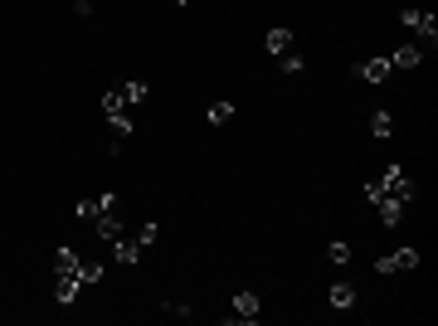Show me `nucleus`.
<instances>
[{
	"instance_id": "f257e3e1",
	"label": "nucleus",
	"mask_w": 438,
	"mask_h": 326,
	"mask_svg": "<svg viewBox=\"0 0 438 326\" xmlns=\"http://www.w3.org/2000/svg\"><path fill=\"white\" fill-rule=\"evenodd\" d=\"M399 25L414 34V44H419V49H434V44H438V20L429 15V10H419V5H404V10H399Z\"/></svg>"
},
{
	"instance_id": "f03ea898",
	"label": "nucleus",
	"mask_w": 438,
	"mask_h": 326,
	"mask_svg": "<svg viewBox=\"0 0 438 326\" xmlns=\"http://www.w3.org/2000/svg\"><path fill=\"white\" fill-rule=\"evenodd\" d=\"M380 190L389 195V200H399V205H409V200H414V175L404 170V165L389 161V170L380 175Z\"/></svg>"
},
{
	"instance_id": "7ed1b4c3",
	"label": "nucleus",
	"mask_w": 438,
	"mask_h": 326,
	"mask_svg": "<svg viewBox=\"0 0 438 326\" xmlns=\"http://www.w3.org/2000/svg\"><path fill=\"white\" fill-rule=\"evenodd\" d=\"M409 268H419V248H399V253H389V258H380L375 263V272H409Z\"/></svg>"
},
{
	"instance_id": "20e7f679",
	"label": "nucleus",
	"mask_w": 438,
	"mask_h": 326,
	"mask_svg": "<svg viewBox=\"0 0 438 326\" xmlns=\"http://www.w3.org/2000/svg\"><path fill=\"white\" fill-rule=\"evenodd\" d=\"M112 253H117V263H122V268H132V263L141 258L137 234H117V239H112Z\"/></svg>"
},
{
	"instance_id": "39448f33",
	"label": "nucleus",
	"mask_w": 438,
	"mask_h": 326,
	"mask_svg": "<svg viewBox=\"0 0 438 326\" xmlns=\"http://www.w3.org/2000/svg\"><path fill=\"white\" fill-rule=\"evenodd\" d=\"M263 49H268V54L273 58H282V54H292V29H268V39H263Z\"/></svg>"
},
{
	"instance_id": "423d86ee",
	"label": "nucleus",
	"mask_w": 438,
	"mask_h": 326,
	"mask_svg": "<svg viewBox=\"0 0 438 326\" xmlns=\"http://www.w3.org/2000/svg\"><path fill=\"white\" fill-rule=\"evenodd\" d=\"M78 287H83V277L78 272H58V282H54V297L68 307V302H78Z\"/></svg>"
},
{
	"instance_id": "0eeeda50",
	"label": "nucleus",
	"mask_w": 438,
	"mask_h": 326,
	"mask_svg": "<svg viewBox=\"0 0 438 326\" xmlns=\"http://www.w3.org/2000/svg\"><path fill=\"white\" fill-rule=\"evenodd\" d=\"M112 205H117V195H88V200H78V219H98Z\"/></svg>"
},
{
	"instance_id": "6e6552de",
	"label": "nucleus",
	"mask_w": 438,
	"mask_h": 326,
	"mask_svg": "<svg viewBox=\"0 0 438 326\" xmlns=\"http://www.w3.org/2000/svg\"><path fill=\"white\" fill-rule=\"evenodd\" d=\"M375 215H380L384 224H389V229H394V224H399V219H404V205H399V200H389V195H380V200H375Z\"/></svg>"
},
{
	"instance_id": "1a4fd4ad",
	"label": "nucleus",
	"mask_w": 438,
	"mask_h": 326,
	"mask_svg": "<svg viewBox=\"0 0 438 326\" xmlns=\"http://www.w3.org/2000/svg\"><path fill=\"white\" fill-rule=\"evenodd\" d=\"M93 229H98V234H103V239H117V234H122V219H117V210H103V215L93 219Z\"/></svg>"
},
{
	"instance_id": "9d476101",
	"label": "nucleus",
	"mask_w": 438,
	"mask_h": 326,
	"mask_svg": "<svg viewBox=\"0 0 438 326\" xmlns=\"http://www.w3.org/2000/svg\"><path fill=\"white\" fill-rule=\"evenodd\" d=\"M234 317H239V322H258V317H263V312H258V297H253V292H239V297H234Z\"/></svg>"
},
{
	"instance_id": "9b49d317",
	"label": "nucleus",
	"mask_w": 438,
	"mask_h": 326,
	"mask_svg": "<svg viewBox=\"0 0 438 326\" xmlns=\"http://www.w3.org/2000/svg\"><path fill=\"white\" fill-rule=\"evenodd\" d=\"M419 58H424V49H419V44H399L389 68H419Z\"/></svg>"
},
{
	"instance_id": "f8f14e48",
	"label": "nucleus",
	"mask_w": 438,
	"mask_h": 326,
	"mask_svg": "<svg viewBox=\"0 0 438 326\" xmlns=\"http://www.w3.org/2000/svg\"><path fill=\"white\" fill-rule=\"evenodd\" d=\"M360 78H365V83H384V78H389V58H370V63L360 68Z\"/></svg>"
},
{
	"instance_id": "ddd939ff",
	"label": "nucleus",
	"mask_w": 438,
	"mask_h": 326,
	"mask_svg": "<svg viewBox=\"0 0 438 326\" xmlns=\"http://www.w3.org/2000/svg\"><path fill=\"white\" fill-rule=\"evenodd\" d=\"M331 307H341V312L356 307V287H351V282H336V287H331Z\"/></svg>"
},
{
	"instance_id": "4468645a",
	"label": "nucleus",
	"mask_w": 438,
	"mask_h": 326,
	"mask_svg": "<svg viewBox=\"0 0 438 326\" xmlns=\"http://www.w3.org/2000/svg\"><path fill=\"white\" fill-rule=\"evenodd\" d=\"M54 272H78V253H73V248H58L54 253Z\"/></svg>"
},
{
	"instance_id": "2eb2a0df",
	"label": "nucleus",
	"mask_w": 438,
	"mask_h": 326,
	"mask_svg": "<svg viewBox=\"0 0 438 326\" xmlns=\"http://www.w3.org/2000/svg\"><path fill=\"white\" fill-rule=\"evenodd\" d=\"M103 112H108V117H117V112H127V98H122V88H112V93H103Z\"/></svg>"
},
{
	"instance_id": "dca6fc26",
	"label": "nucleus",
	"mask_w": 438,
	"mask_h": 326,
	"mask_svg": "<svg viewBox=\"0 0 438 326\" xmlns=\"http://www.w3.org/2000/svg\"><path fill=\"white\" fill-rule=\"evenodd\" d=\"M122 98H127V108H132V103H141V98H146V83H141V78L122 83Z\"/></svg>"
},
{
	"instance_id": "f3484780",
	"label": "nucleus",
	"mask_w": 438,
	"mask_h": 326,
	"mask_svg": "<svg viewBox=\"0 0 438 326\" xmlns=\"http://www.w3.org/2000/svg\"><path fill=\"white\" fill-rule=\"evenodd\" d=\"M370 132H375V136H389V132H394V117H389V112H375V117H370Z\"/></svg>"
},
{
	"instance_id": "a211bd4d",
	"label": "nucleus",
	"mask_w": 438,
	"mask_h": 326,
	"mask_svg": "<svg viewBox=\"0 0 438 326\" xmlns=\"http://www.w3.org/2000/svg\"><path fill=\"white\" fill-rule=\"evenodd\" d=\"M108 122H112V136H117V141L132 136V117H127V112H117V117H108Z\"/></svg>"
},
{
	"instance_id": "6ab92c4d",
	"label": "nucleus",
	"mask_w": 438,
	"mask_h": 326,
	"mask_svg": "<svg viewBox=\"0 0 438 326\" xmlns=\"http://www.w3.org/2000/svg\"><path fill=\"white\" fill-rule=\"evenodd\" d=\"M229 117H234V108H229V103H215V108H210V117H205V122H215V127H224Z\"/></svg>"
},
{
	"instance_id": "aec40b11",
	"label": "nucleus",
	"mask_w": 438,
	"mask_h": 326,
	"mask_svg": "<svg viewBox=\"0 0 438 326\" xmlns=\"http://www.w3.org/2000/svg\"><path fill=\"white\" fill-rule=\"evenodd\" d=\"M327 258H331V263H351V244H341V239H336V244L327 248Z\"/></svg>"
},
{
	"instance_id": "412c9836",
	"label": "nucleus",
	"mask_w": 438,
	"mask_h": 326,
	"mask_svg": "<svg viewBox=\"0 0 438 326\" xmlns=\"http://www.w3.org/2000/svg\"><path fill=\"white\" fill-rule=\"evenodd\" d=\"M78 277L83 282H103V263H78Z\"/></svg>"
},
{
	"instance_id": "4be33fe9",
	"label": "nucleus",
	"mask_w": 438,
	"mask_h": 326,
	"mask_svg": "<svg viewBox=\"0 0 438 326\" xmlns=\"http://www.w3.org/2000/svg\"><path fill=\"white\" fill-rule=\"evenodd\" d=\"M137 244H141V248L156 244V224H141V229H137Z\"/></svg>"
},
{
	"instance_id": "5701e85b",
	"label": "nucleus",
	"mask_w": 438,
	"mask_h": 326,
	"mask_svg": "<svg viewBox=\"0 0 438 326\" xmlns=\"http://www.w3.org/2000/svg\"><path fill=\"white\" fill-rule=\"evenodd\" d=\"M73 10H78V15H88V10H93V0H73Z\"/></svg>"
}]
</instances>
